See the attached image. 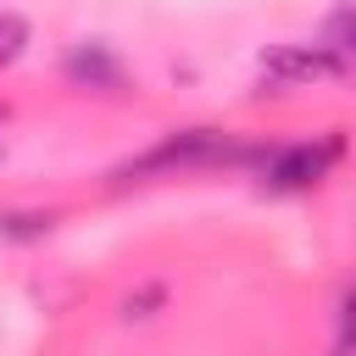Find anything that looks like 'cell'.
Masks as SVG:
<instances>
[{
  "instance_id": "1",
  "label": "cell",
  "mask_w": 356,
  "mask_h": 356,
  "mask_svg": "<svg viewBox=\"0 0 356 356\" xmlns=\"http://www.w3.org/2000/svg\"><path fill=\"white\" fill-rule=\"evenodd\" d=\"M267 145H245L234 134H217V128H184V134H167L161 145H150L145 156H134L128 167H117V178H145V172H184V167H261Z\"/></svg>"
},
{
  "instance_id": "2",
  "label": "cell",
  "mask_w": 356,
  "mask_h": 356,
  "mask_svg": "<svg viewBox=\"0 0 356 356\" xmlns=\"http://www.w3.org/2000/svg\"><path fill=\"white\" fill-rule=\"evenodd\" d=\"M345 156V139L339 134H323V139H295V145H267L261 156V184L278 189V195H295V189H312L334 172V161Z\"/></svg>"
},
{
  "instance_id": "3",
  "label": "cell",
  "mask_w": 356,
  "mask_h": 356,
  "mask_svg": "<svg viewBox=\"0 0 356 356\" xmlns=\"http://www.w3.org/2000/svg\"><path fill=\"white\" fill-rule=\"evenodd\" d=\"M350 67L339 56H328L323 44H273L261 50V78L267 83H323V78H345Z\"/></svg>"
},
{
  "instance_id": "4",
  "label": "cell",
  "mask_w": 356,
  "mask_h": 356,
  "mask_svg": "<svg viewBox=\"0 0 356 356\" xmlns=\"http://www.w3.org/2000/svg\"><path fill=\"white\" fill-rule=\"evenodd\" d=\"M61 78H67L72 89L117 95V89L128 83V67L117 61V50H111V44H100V39H83V44H72V50L61 56Z\"/></svg>"
},
{
  "instance_id": "5",
  "label": "cell",
  "mask_w": 356,
  "mask_h": 356,
  "mask_svg": "<svg viewBox=\"0 0 356 356\" xmlns=\"http://www.w3.org/2000/svg\"><path fill=\"white\" fill-rule=\"evenodd\" d=\"M317 44H323L328 56H339L345 67H356V0H339V6L323 17V33H317Z\"/></svg>"
},
{
  "instance_id": "6",
  "label": "cell",
  "mask_w": 356,
  "mask_h": 356,
  "mask_svg": "<svg viewBox=\"0 0 356 356\" xmlns=\"http://www.w3.org/2000/svg\"><path fill=\"white\" fill-rule=\"evenodd\" d=\"M56 228V211H0V239L6 245H33Z\"/></svg>"
},
{
  "instance_id": "7",
  "label": "cell",
  "mask_w": 356,
  "mask_h": 356,
  "mask_svg": "<svg viewBox=\"0 0 356 356\" xmlns=\"http://www.w3.org/2000/svg\"><path fill=\"white\" fill-rule=\"evenodd\" d=\"M28 39H33V33H28V17H22V11H0V67H11V61L28 50Z\"/></svg>"
},
{
  "instance_id": "8",
  "label": "cell",
  "mask_w": 356,
  "mask_h": 356,
  "mask_svg": "<svg viewBox=\"0 0 356 356\" xmlns=\"http://www.w3.org/2000/svg\"><path fill=\"white\" fill-rule=\"evenodd\" d=\"M350 350H356V284L339 300V334H334V356H350Z\"/></svg>"
},
{
  "instance_id": "9",
  "label": "cell",
  "mask_w": 356,
  "mask_h": 356,
  "mask_svg": "<svg viewBox=\"0 0 356 356\" xmlns=\"http://www.w3.org/2000/svg\"><path fill=\"white\" fill-rule=\"evenodd\" d=\"M161 300H167V284H145V289H134V295L122 300V312H128V317H150Z\"/></svg>"
},
{
  "instance_id": "10",
  "label": "cell",
  "mask_w": 356,
  "mask_h": 356,
  "mask_svg": "<svg viewBox=\"0 0 356 356\" xmlns=\"http://www.w3.org/2000/svg\"><path fill=\"white\" fill-rule=\"evenodd\" d=\"M0 161H6V145H0Z\"/></svg>"
}]
</instances>
